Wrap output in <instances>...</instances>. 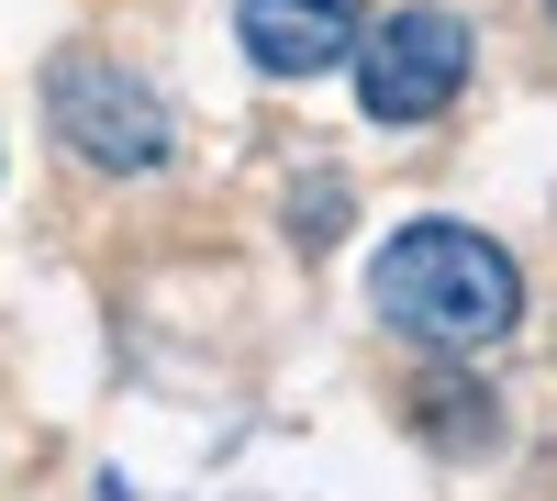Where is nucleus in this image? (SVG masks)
Segmentation results:
<instances>
[{
  "label": "nucleus",
  "instance_id": "1",
  "mask_svg": "<svg viewBox=\"0 0 557 501\" xmlns=\"http://www.w3.org/2000/svg\"><path fill=\"white\" fill-rule=\"evenodd\" d=\"M368 301H380V324L412 335V346H502L524 312V279L513 256H502L491 235H469V223H401V235L380 246V267H368Z\"/></svg>",
  "mask_w": 557,
  "mask_h": 501
},
{
  "label": "nucleus",
  "instance_id": "2",
  "mask_svg": "<svg viewBox=\"0 0 557 501\" xmlns=\"http://www.w3.org/2000/svg\"><path fill=\"white\" fill-rule=\"evenodd\" d=\"M457 89H469V23L457 12L412 0V12H391L380 34H357V101H368V123H435Z\"/></svg>",
  "mask_w": 557,
  "mask_h": 501
},
{
  "label": "nucleus",
  "instance_id": "3",
  "mask_svg": "<svg viewBox=\"0 0 557 501\" xmlns=\"http://www.w3.org/2000/svg\"><path fill=\"white\" fill-rule=\"evenodd\" d=\"M45 112H57V146H78L89 167H157L168 156V101L112 57H57L45 67Z\"/></svg>",
  "mask_w": 557,
  "mask_h": 501
},
{
  "label": "nucleus",
  "instance_id": "4",
  "mask_svg": "<svg viewBox=\"0 0 557 501\" xmlns=\"http://www.w3.org/2000/svg\"><path fill=\"white\" fill-rule=\"evenodd\" d=\"M235 23L268 78H323L335 57H357V0H246Z\"/></svg>",
  "mask_w": 557,
  "mask_h": 501
},
{
  "label": "nucleus",
  "instance_id": "5",
  "mask_svg": "<svg viewBox=\"0 0 557 501\" xmlns=\"http://www.w3.org/2000/svg\"><path fill=\"white\" fill-rule=\"evenodd\" d=\"M546 12H557V0H546Z\"/></svg>",
  "mask_w": 557,
  "mask_h": 501
}]
</instances>
